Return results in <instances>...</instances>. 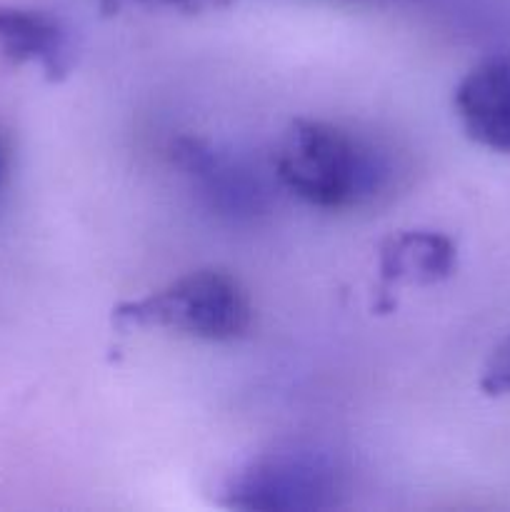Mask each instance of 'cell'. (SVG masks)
I'll use <instances>...</instances> for the list:
<instances>
[{"label": "cell", "instance_id": "obj_1", "mask_svg": "<svg viewBox=\"0 0 510 512\" xmlns=\"http://www.w3.org/2000/svg\"><path fill=\"white\" fill-rule=\"evenodd\" d=\"M280 188L305 205L345 213L378 203L395 183L393 155L368 135L330 120L290 123L273 158Z\"/></svg>", "mask_w": 510, "mask_h": 512}, {"label": "cell", "instance_id": "obj_2", "mask_svg": "<svg viewBox=\"0 0 510 512\" xmlns=\"http://www.w3.org/2000/svg\"><path fill=\"white\" fill-rule=\"evenodd\" d=\"M348 475L335 453L288 443L258 453L228 475L220 503L243 512H323L340 508Z\"/></svg>", "mask_w": 510, "mask_h": 512}, {"label": "cell", "instance_id": "obj_3", "mask_svg": "<svg viewBox=\"0 0 510 512\" xmlns=\"http://www.w3.org/2000/svg\"><path fill=\"white\" fill-rule=\"evenodd\" d=\"M123 328H158L208 343H233L253 323V305L238 278L205 268L115 308Z\"/></svg>", "mask_w": 510, "mask_h": 512}, {"label": "cell", "instance_id": "obj_4", "mask_svg": "<svg viewBox=\"0 0 510 512\" xmlns=\"http://www.w3.org/2000/svg\"><path fill=\"white\" fill-rule=\"evenodd\" d=\"M170 158L200 203L228 223H255L273 208L268 180L235 150L185 135L173 140Z\"/></svg>", "mask_w": 510, "mask_h": 512}, {"label": "cell", "instance_id": "obj_5", "mask_svg": "<svg viewBox=\"0 0 510 512\" xmlns=\"http://www.w3.org/2000/svg\"><path fill=\"white\" fill-rule=\"evenodd\" d=\"M453 108L473 143L510 155V55H488L460 78Z\"/></svg>", "mask_w": 510, "mask_h": 512}, {"label": "cell", "instance_id": "obj_6", "mask_svg": "<svg viewBox=\"0 0 510 512\" xmlns=\"http://www.w3.org/2000/svg\"><path fill=\"white\" fill-rule=\"evenodd\" d=\"M0 55L13 63H33L58 80L68 75L75 50L68 28L55 15L18 5H0Z\"/></svg>", "mask_w": 510, "mask_h": 512}, {"label": "cell", "instance_id": "obj_7", "mask_svg": "<svg viewBox=\"0 0 510 512\" xmlns=\"http://www.w3.org/2000/svg\"><path fill=\"white\" fill-rule=\"evenodd\" d=\"M453 240L435 230H408L380 248V275L385 283H438L455 268Z\"/></svg>", "mask_w": 510, "mask_h": 512}, {"label": "cell", "instance_id": "obj_8", "mask_svg": "<svg viewBox=\"0 0 510 512\" xmlns=\"http://www.w3.org/2000/svg\"><path fill=\"white\" fill-rule=\"evenodd\" d=\"M480 390L490 398L510 395V338H505L485 360L480 373Z\"/></svg>", "mask_w": 510, "mask_h": 512}, {"label": "cell", "instance_id": "obj_9", "mask_svg": "<svg viewBox=\"0 0 510 512\" xmlns=\"http://www.w3.org/2000/svg\"><path fill=\"white\" fill-rule=\"evenodd\" d=\"M5 175H8V148H5V140L0 135V190H3Z\"/></svg>", "mask_w": 510, "mask_h": 512}, {"label": "cell", "instance_id": "obj_10", "mask_svg": "<svg viewBox=\"0 0 510 512\" xmlns=\"http://www.w3.org/2000/svg\"><path fill=\"white\" fill-rule=\"evenodd\" d=\"M105 3H113L118 5L120 0H105ZM163 3H170V5H178V8H198L203 0H163Z\"/></svg>", "mask_w": 510, "mask_h": 512}]
</instances>
